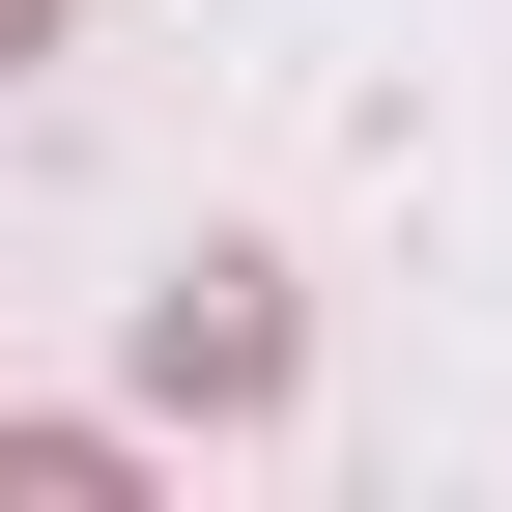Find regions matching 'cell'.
Here are the masks:
<instances>
[{
  "mask_svg": "<svg viewBox=\"0 0 512 512\" xmlns=\"http://www.w3.org/2000/svg\"><path fill=\"white\" fill-rule=\"evenodd\" d=\"M0 57H29V0H0Z\"/></svg>",
  "mask_w": 512,
  "mask_h": 512,
  "instance_id": "cell-1",
  "label": "cell"
}]
</instances>
